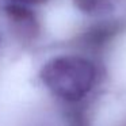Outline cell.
Listing matches in <instances>:
<instances>
[{
	"label": "cell",
	"instance_id": "obj_5",
	"mask_svg": "<svg viewBox=\"0 0 126 126\" xmlns=\"http://www.w3.org/2000/svg\"><path fill=\"white\" fill-rule=\"evenodd\" d=\"M11 3H19V4H26V6H31V4H42L46 3L49 0H10Z\"/></svg>",
	"mask_w": 126,
	"mask_h": 126
},
{
	"label": "cell",
	"instance_id": "obj_3",
	"mask_svg": "<svg viewBox=\"0 0 126 126\" xmlns=\"http://www.w3.org/2000/svg\"><path fill=\"white\" fill-rule=\"evenodd\" d=\"M119 31V25L112 20H100L80 37V44L90 52L103 50Z\"/></svg>",
	"mask_w": 126,
	"mask_h": 126
},
{
	"label": "cell",
	"instance_id": "obj_4",
	"mask_svg": "<svg viewBox=\"0 0 126 126\" xmlns=\"http://www.w3.org/2000/svg\"><path fill=\"white\" fill-rule=\"evenodd\" d=\"M80 12L90 16H106L114 11L112 0H72Z\"/></svg>",
	"mask_w": 126,
	"mask_h": 126
},
{
	"label": "cell",
	"instance_id": "obj_1",
	"mask_svg": "<svg viewBox=\"0 0 126 126\" xmlns=\"http://www.w3.org/2000/svg\"><path fill=\"white\" fill-rule=\"evenodd\" d=\"M39 77L53 96L76 106L98 87L100 69L88 56L60 54L44 64Z\"/></svg>",
	"mask_w": 126,
	"mask_h": 126
},
{
	"label": "cell",
	"instance_id": "obj_2",
	"mask_svg": "<svg viewBox=\"0 0 126 126\" xmlns=\"http://www.w3.org/2000/svg\"><path fill=\"white\" fill-rule=\"evenodd\" d=\"M6 15L14 34L20 41H33L39 34L37 15L26 4L10 3L6 6Z\"/></svg>",
	"mask_w": 126,
	"mask_h": 126
}]
</instances>
